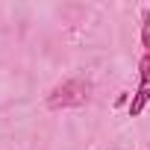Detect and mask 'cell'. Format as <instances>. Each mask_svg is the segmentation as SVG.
<instances>
[{"label": "cell", "instance_id": "6da1fadb", "mask_svg": "<svg viewBox=\"0 0 150 150\" xmlns=\"http://www.w3.org/2000/svg\"><path fill=\"white\" fill-rule=\"evenodd\" d=\"M147 103H150V50H144V56L138 59V88H135V94L127 106L129 118H138Z\"/></svg>", "mask_w": 150, "mask_h": 150}, {"label": "cell", "instance_id": "7a4b0ae2", "mask_svg": "<svg viewBox=\"0 0 150 150\" xmlns=\"http://www.w3.org/2000/svg\"><path fill=\"white\" fill-rule=\"evenodd\" d=\"M86 86L80 83V80H68L65 86H59V88H53V94H50V100H47V106L50 109H65V106H80V103H86V97L88 94H74V91H83Z\"/></svg>", "mask_w": 150, "mask_h": 150}, {"label": "cell", "instance_id": "3957f363", "mask_svg": "<svg viewBox=\"0 0 150 150\" xmlns=\"http://www.w3.org/2000/svg\"><path fill=\"white\" fill-rule=\"evenodd\" d=\"M141 47L150 50V9H141Z\"/></svg>", "mask_w": 150, "mask_h": 150}]
</instances>
